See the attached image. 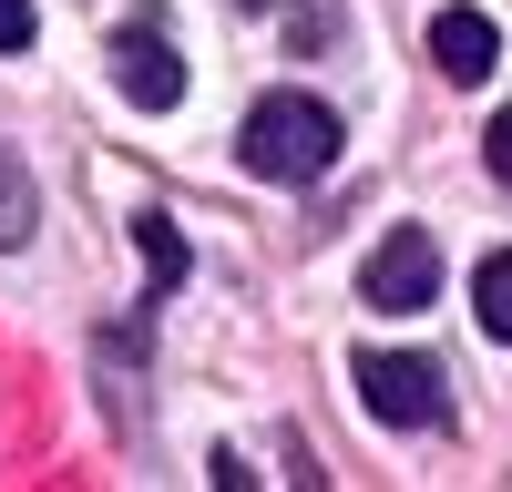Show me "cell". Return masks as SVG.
Segmentation results:
<instances>
[{"mask_svg": "<svg viewBox=\"0 0 512 492\" xmlns=\"http://www.w3.org/2000/svg\"><path fill=\"white\" fill-rule=\"evenodd\" d=\"M338 113L318 93H267L246 113V175H267V185H318L328 164H338Z\"/></svg>", "mask_w": 512, "mask_h": 492, "instance_id": "cell-1", "label": "cell"}, {"mask_svg": "<svg viewBox=\"0 0 512 492\" xmlns=\"http://www.w3.org/2000/svg\"><path fill=\"white\" fill-rule=\"evenodd\" d=\"M349 380L369 400V421H390V431H441L451 421V380H441V359H420V349H359Z\"/></svg>", "mask_w": 512, "mask_h": 492, "instance_id": "cell-2", "label": "cell"}, {"mask_svg": "<svg viewBox=\"0 0 512 492\" xmlns=\"http://www.w3.org/2000/svg\"><path fill=\"white\" fill-rule=\"evenodd\" d=\"M359 298H369L379 318L431 308V298H441V246H431V226H390V236H379L369 267H359Z\"/></svg>", "mask_w": 512, "mask_h": 492, "instance_id": "cell-3", "label": "cell"}, {"mask_svg": "<svg viewBox=\"0 0 512 492\" xmlns=\"http://www.w3.org/2000/svg\"><path fill=\"white\" fill-rule=\"evenodd\" d=\"M103 62H113V93L134 103V113H175L185 103V62H175V41H164L154 21H123Z\"/></svg>", "mask_w": 512, "mask_h": 492, "instance_id": "cell-4", "label": "cell"}, {"mask_svg": "<svg viewBox=\"0 0 512 492\" xmlns=\"http://www.w3.org/2000/svg\"><path fill=\"white\" fill-rule=\"evenodd\" d=\"M431 62H441V82H482V72L502 62V31H492L482 11H441V21H431Z\"/></svg>", "mask_w": 512, "mask_h": 492, "instance_id": "cell-5", "label": "cell"}, {"mask_svg": "<svg viewBox=\"0 0 512 492\" xmlns=\"http://www.w3.org/2000/svg\"><path fill=\"white\" fill-rule=\"evenodd\" d=\"M134 246H144V308H164L185 287V236H175V216H134Z\"/></svg>", "mask_w": 512, "mask_h": 492, "instance_id": "cell-6", "label": "cell"}, {"mask_svg": "<svg viewBox=\"0 0 512 492\" xmlns=\"http://www.w3.org/2000/svg\"><path fill=\"white\" fill-rule=\"evenodd\" d=\"M472 318H482V339H512V246H492L472 267Z\"/></svg>", "mask_w": 512, "mask_h": 492, "instance_id": "cell-7", "label": "cell"}, {"mask_svg": "<svg viewBox=\"0 0 512 492\" xmlns=\"http://www.w3.org/2000/svg\"><path fill=\"white\" fill-rule=\"evenodd\" d=\"M0 246H31V175L11 144H0Z\"/></svg>", "mask_w": 512, "mask_h": 492, "instance_id": "cell-8", "label": "cell"}, {"mask_svg": "<svg viewBox=\"0 0 512 492\" xmlns=\"http://www.w3.org/2000/svg\"><path fill=\"white\" fill-rule=\"evenodd\" d=\"M31 31H41L31 0H0V52H31Z\"/></svg>", "mask_w": 512, "mask_h": 492, "instance_id": "cell-9", "label": "cell"}, {"mask_svg": "<svg viewBox=\"0 0 512 492\" xmlns=\"http://www.w3.org/2000/svg\"><path fill=\"white\" fill-rule=\"evenodd\" d=\"M482 154H492V175L512 185V113H492V134H482Z\"/></svg>", "mask_w": 512, "mask_h": 492, "instance_id": "cell-10", "label": "cell"}]
</instances>
